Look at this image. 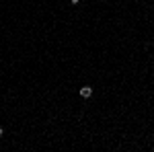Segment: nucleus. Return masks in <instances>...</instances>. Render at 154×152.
I'll return each mask as SVG.
<instances>
[{
  "instance_id": "3",
  "label": "nucleus",
  "mask_w": 154,
  "mask_h": 152,
  "mask_svg": "<svg viewBox=\"0 0 154 152\" xmlns=\"http://www.w3.org/2000/svg\"><path fill=\"white\" fill-rule=\"evenodd\" d=\"M2 134H4V129H2V128H0V136H2Z\"/></svg>"
},
{
  "instance_id": "2",
  "label": "nucleus",
  "mask_w": 154,
  "mask_h": 152,
  "mask_svg": "<svg viewBox=\"0 0 154 152\" xmlns=\"http://www.w3.org/2000/svg\"><path fill=\"white\" fill-rule=\"evenodd\" d=\"M72 4H78V0H72Z\"/></svg>"
},
{
  "instance_id": "1",
  "label": "nucleus",
  "mask_w": 154,
  "mask_h": 152,
  "mask_svg": "<svg viewBox=\"0 0 154 152\" xmlns=\"http://www.w3.org/2000/svg\"><path fill=\"white\" fill-rule=\"evenodd\" d=\"M91 95H93V88H91V86H82V88H80V97H82V99H88Z\"/></svg>"
}]
</instances>
